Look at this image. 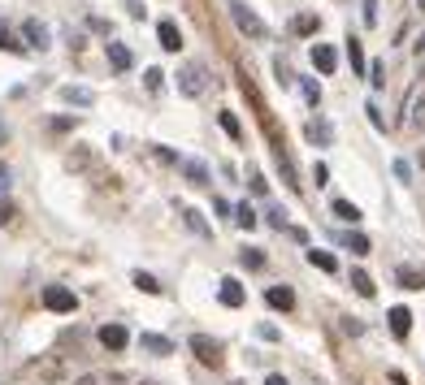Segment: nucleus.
I'll return each mask as SVG.
<instances>
[{
	"label": "nucleus",
	"instance_id": "obj_1",
	"mask_svg": "<svg viewBox=\"0 0 425 385\" xmlns=\"http://www.w3.org/2000/svg\"><path fill=\"white\" fill-rule=\"evenodd\" d=\"M230 22H235L247 39H265V35H270V26H265V22L243 5V0H230Z\"/></svg>",
	"mask_w": 425,
	"mask_h": 385
},
{
	"label": "nucleus",
	"instance_id": "obj_2",
	"mask_svg": "<svg viewBox=\"0 0 425 385\" xmlns=\"http://www.w3.org/2000/svg\"><path fill=\"white\" fill-rule=\"evenodd\" d=\"M43 307L48 312H57V316H70L78 307V295L70 286H43Z\"/></svg>",
	"mask_w": 425,
	"mask_h": 385
},
{
	"label": "nucleus",
	"instance_id": "obj_3",
	"mask_svg": "<svg viewBox=\"0 0 425 385\" xmlns=\"http://www.w3.org/2000/svg\"><path fill=\"white\" fill-rule=\"evenodd\" d=\"M204 87H208L204 65H195V61H191V65H183V70H178V91H183V95H191V100H195V95H204Z\"/></svg>",
	"mask_w": 425,
	"mask_h": 385
},
{
	"label": "nucleus",
	"instance_id": "obj_4",
	"mask_svg": "<svg viewBox=\"0 0 425 385\" xmlns=\"http://www.w3.org/2000/svg\"><path fill=\"white\" fill-rule=\"evenodd\" d=\"M191 351H195V359H200V364H208V368H217V364H222V342H217V338H208V334H191Z\"/></svg>",
	"mask_w": 425,
	"mask_h": 385
},
{
	"label": "nucleus",
	"instance_id": "obj_5",
	"mask_svg": "<svg viewBox=\"0 0 425 385\" xmlns=\"http://www.w3.org/2000/svg\"><path fill=\"white\" fill-rule=\"evenodd\" d=\"M126 342H130L126 325H118V320H113V325H104V329H100V347H104V351H122Z\"/></svg>",
	"mask_w": 425,
	"mask_h": 385
},
{
	"label": "nucleus",
	"instance_id": "obj_6",
	"mask_svg": "<svg viewBox=\"0 0 425 385\" xmlns=\"http://www.w3.org/2000/svg\"><path fill=\"white\" fill-rule=\"evenodd\" d=\"M312 65L322 70V74H334V65H339V52H334L330 43H312Z\"/></svg>",
	"mask_w": 425,
	"mask_h": 385
},
{
	"label": "nucleus",
	"instance_id": "obj_7",
	"mask_svg": "<svg viewBox=\"0 0 425 385\" xmlns=\"http://www.w3.org/2000/svg\"><path fill=\"white\" fill-rule=\"evenodd\" d=\"M265 303L278 307V312H291L295 307V290L291 286H270V290H265Z\"/></svg>",
	"mask_w": 425,
	"mask_h": 385
},
{
	"label": "nucleus",
	"instance_id": "obj_8",
	"mask_svg": "<svg viewBox=\"0 0 425 385\" xmlns=\"http://www.w3.org/2000/svg\"><path fill=\"white\" fill-rule=\"evenodd\" d=\"M304 135H308V143H322V147H326V143L334 139V126H330L326 117H312V122L304 126Z\"/></svg>",
	"mask_w": 425,
	"mask_h": 385
},
{
	"label": "nucleus",
	"instance_id": "obj_9",
	"mask_svg": "<svg viewBox=\"0 0 425 385\" xmlns=\"http://www.w3.org/2000/svg\"><path fill=\"white\" fill-rule=\"evenodd\" d=\"M217 299H222L226 307H243V286H239L235 278H222V282H217Z\"/></svg>",
	"mask_w": 425,
	"mask_h": 385
},
{
	"label": "nucleus",
	"instance_id": "obj_10",
	"mask_svg": "<svg viewBox=\"0 0 425 385\" xmlns=\"http://www.w3.org/2000/svg\"><path fill=\"white\" fill-rule=\"evenodd\" d=\"M386 320H391V334H395V338H408V334H412V312H408V307H391Z\"/></svg>",
	"mask_w": 425,
	"mask_h": 385
},
{
	"label": "nucleus",
	"instance_id": "obj_11",
	"mask_svg": "<svg viewBox=\"0 0 425 385\" xmlns=\"http://www.w3.org/2000/svg\"><path fill=\"white\" fill-rule=\"evenodd\" d=\"M104 52H109V65H113V70H122V74L135 65V57H130V48H126V43H104Z\"/></svg>",
	"mask_w": 425,
	"mask_h": 385
},
{
	"label": "nucleus",
	"instance_id": "obj_12",
	"mask_svg": "<svg viewBox=\"0 0 425 385\" xmlns=\"http://www.w3.org/2000/svg\"><path fill=\"white\" fill-rule=\"evenodd\" d=\"M274 160H278V174H282V182H287L291 191H299V178H295V164H291V156L282 152V143L274 147Z\"/></svg>",
	"mask_w": 425,
	"mask_h": 385
},
{
	"label": "nucleus",
	"instance_id": "obj_13",
	"mask_svg": "<svg viewBox=\"0 0 425 385\" xmlns=\"http://www.w3.org/2000/svg\"><path fill=\"white\" fill-rule=\"evenodd\" d=\"M156 39H161L165 52H178V48H183V31H178L174 22H161V26H156Z\"/></svg>",
	"mask_w": 425,
	"mask_h": 385
},
{
	"label": "nucleus",
	"instance_id": "obj_14",
	"mask_svg": "<svg viewBox=\"0 0 425 385\" xmlns=\"http://www.w3.org/2000/svg\"><path fill=\"white\" fill-rule=\"evenodd\" d=\"M395 278H399L404 290H425V268H408V264H399Z\"/></svg>",
	"mask_w": 425,
	"mask_h": 385
},
{
	"label": "nucleus",
	"instance_id": "obj_15",
	"mask_svg": "<svg viewBox=\"0 0 425 385\" xmlns=\"http://www.w3.org/2000/svg\"><path fill=\"white\" fill-rule=\"evenodd\" d=\"M139 347H143V351H152V355H174V342H170V338H161V334H139Z\"/></svg>",
	"mask_w": 425,
	"mask_h": 385
},
{
	"label": "nucleus",
	"instance_id": "obj_16",
	"mask_svg": "<svg viewBox=\"0 0 425 385\" xmlns=\"http://www.w3.org/2000/svg\"><path fill=\"white\" fill-rule=\"evenodd\" d=\"M308 264H312V268H322V273H339V260H334L330 251H322V247H312V251H308Z\"/></svg>",
	"mask_w": 425,
	"mask_h": 385
},
{
	"label": "nucleus",
	"instance_id": "obj_17",
	"mask_svg": "<svg viewBox=\"0 0 425 385\" xmlns=\"http://www.w3.org/2000/svg\"><path fill=\"white\" fill-rule=\"evenodd\" d=\"M352 290L360 295V299H374V278H369V273H360V268H352Z\"/></svg>",
	"mask_w": 425,
	"mask_h": 385
},
{
	"label": "nucleus",
	"instance_id": "obj_18",
	"mask_svg": "<svg viewBox=\"0 0 425 385\" xmlns=\"http://www.w3.org/2000/svg\"><path fill=\"white\" fill-rule=\"evenodd\" d=\"M22 31H26V43H31V48H48V26H43V22H35V18H31Z\"/></svg>",
	"mask_w": 425,
	"mask_h": 385
},
{
	"label": "nucleus",
	"instance_id": "obj_19",
	"mask_svg": "<svg viewBox=\"0 0 425 385\" xmlns=\"http://www.w3.org/2000/svg\"><path fill=\"white\" fill-rule=\"evenodd\" d=\"M256 221H260V216H256V208H252V204H239V208H235V226L256 230Z\"/></svg>",
	"mask_w": 425,
	"mask_h": 385
},
{
	"label": "nucleus",
	"instance_id": "obj_20",
	"mask_svg": "<svg viewBox=\"0 0 425 385\" xmlns=\"http://www.w3.org/2000/svg\"><path fill=\"white\" fill-rule=\"evenodd\" d=\"M61 100H66V104H91L96 91H87V87H61Z\"/></svg>",
	"mask_w": 425,
	"mask_h": 385
},
{
	"label": "nucleus",
	"instance_id": "obj_21",
	"mask_svg": "<svg viewBox=\"0 0 425 385\" xmlns=\"http://www.w3.org/2000/svg\"><path fill=\"white\" fill-rule=\"evenodd\" d=\"M183 174H187L195 186H204V182H208V169H204V160H183Z\"/></svg>",
	"mask_w": 425,
	"mask_h": 385
},
{
	"label": "nucleus",
	"instance_id": "obj_22",
	"mask_svg": "<svg viewBox=\"0 0 425 385\" xmlns=\"http://www.w3.org/2000/svg\"><path fill=\"white\" fill-rule=\"evenodd\" d=\"M347 61H352V70H356V74H364V70H369V65H364V52H360V39H356V35L347 39Z\"/></svg>",
	"mask_w": 425,
	"mask_h": 385
},
{
	"label": "nucleus",
	"instance_id": "obj_23",
	"mask_svg": "<svg viewBox=\"0 0 425 385\" xmlns=\"http://www.w3.org/2000/svg\"><path fill=\"white\" fill-rule=\"evenodd\" d=\"M130 282H135V286H139L143 295H161V282H156V278H152V273H143V268L135 273V278H130Z\"/></svg>",
	"mask_w": 425,
	"mask_h": 385
},
{
	"label": "nucleus",
	"instance_id": "obj_24",
	"mask_svg": "<svg viewBox=\"0 0 425 385\" xmlns=\"http://www.w3.org/2000/svg\"><path fill=\"white\" fill-rule=\"evenodd\" d=\"M0 48H5V52H26V43H18V35L5 26V18H0Z\"/></svg>",
	"mask_w": 425,
	"mask_h": 385
},
{
	"label": "nucleus",
	"instance_id": "obj_25",
	"mask_svg": "<svg viewBox=\"0 0 425 385\" xmlns=\"http://www.w3.org/2000/svg\"><path fill=\"white\" fill-rule=\"evenodd\" d=\"M334 216H343V221L356 226V221H360V208H356L352 199H334Z\"/></svg>",
	"mask_w": 425,
	"mask_h": 385
},
{
	"label": "nucleus",
	"instance_id": "obj_26",
	"mask_svg": "<svg viewBox=\"0 0 425 385\" xmlns=\"http://www.w3.org/2000/svg\"><path fill=\"white\" fill-rule=\"evenodd\" d=\"M317 26H322V22H317V14H299V18L291 22V31H295V35H312Z\"/></svg>",
	"mask_w": 425,
	"mask_h": 385
},
{
	"label": "nucleus",
	"instance_id": "obj_27",
	"mask_svg": "<svg viewBox=\"0 0 425 385\" xmlns=\"http://www.w3.org/2000/svg\"><path fill=\"white\" fill-rule=\"evenodd\" d=\"M87 164H91V152H87V147H74V152L66 156V169H87Z\"/></svg>",
	"mask_w": 425,
	"mask_h": 385
},
{
	"label": "nucleus",
	"instance_id": "obj_28",
	"mask_svg": "<svg viewBox=\"0 0 425 385\" xmlns=\"http://www.w3.org/2000/svg\"><path fill=\"white\" fill-rule=\"evenodd\" d=\"M217 122H222V130H226L230 139H243V126H239V117H235V113H217Z\"/></svg>",
	"mask_w": 425,
	"mask_h": 385
},
{
	"label": "nucleus",
	"instance_id": "obj_29",
	"mask_svg": "<svg viewBox=\"0 0 425 385\" xmlns=\"http://www.w3.org/2000/svg\"><path fill=\"white\" fill-rule=\"evenodd\" d=\"M239 260H243L247 268H265V251H260V247H247V251H239Z\"/></svg>",
	"mask_w": 425,
	"mask_h": 385
},
{
	"label": "nucleus",
	"instance_id": "obj_30",
	"mask_svg": "<svg viewBox=\"0 0 425 385\" xmlns=\"http://www.w3.org/2000/svg\"><path fill=\"white\" fill-rule=\"evenodd\" d=\"M408 126H412V130H425V95L412 104V117H408Z\"/></svg>",
	"mask_w": 425,
	"mask_h": 385
},
{
	"label": "nucleus",
	"instance_id": "obj_31",
	"mask_svg": "<svg viewBox=\"0 0 425 385\" xmlns=\"http://www.w3.org/2000/svg\"><path fill=\"white\" fill-rule=\"evenodd\" d=\"M347 247H352V255H369V238L364 234H347Z\"/></svg>",
	"mask_w": 425,
	"mask_h": 385
},
{
	"label": "nucleus",
	"instance_id": "obj_32",
	"mask_svg": "<svg viewBox=\"0 0 425 385\" xmlns=\"http://www.w3.org/2000/svg\"><path fill=\"white\" fill-rule=\"evenodd\" d=\"M299 87H304V100H308V104H322V87H317L312 78H304Z\"/></svg>",
	"mask_w": 425,
	"mask_h": 385
},
{
	"label": "nucleus",
	"instance_id": "obj_33",
	"mask_svg": "<svg viewBox=\"0 0 425 385\" xmlns=\"http://www.w3.org/2000/svg\"><path fill=\"white\" fill-rule=\"evenodd\" d=\"M369 83H374V87H382V83H386V65H382V61L369 65Z\"/></svg>",
	"mask_w": 425,
	"mask_h": 385
},
{
	"label": "nucleus",
	"instance_id": "obj_34",
	"mask_svg": "<svg viewBox=\"0 0 425 385\" xmlns=\"http://www.w3.org/2000/svg\"><path fill=\"white\" fill-rule=\"evenodd\" d=\"M364 113H369V122H374V130H386V117H382V108H378V104H369Z\"/></svg>",
	"mask_w": 425,
	"mask_h": 385
},
{
	"label": "nucleus",
	"instance_id": "obj_35",
	"mask_svg": "<svg viewBox=\"0 0 425 385\" xmlns=\"http://www.w3.org/2000/svg\"><path fill=\"white\" fill-rule=\"evenodd\" d=\"M247 186H252V195H265V191H270V182H265V178H260L256 169L247 174Z\"/></svg>",
	"mask_w": 425,
	"mask_h": 385
},
{
	"label": "nucleus",
	"instance_id": "obj_36",
	"mask_svg": "<svg viewBox=\"0 0 425 385\" xmlns=\"http://www.w3.org/2000/svg\"><path fill=\"white\" fill-rule=\"evenodd\" d=\"M14 216H18V208H14L9 199H0V226H9V221H14Z\"/></svg>",
	"mask_w": 425,
	"mask_h": 385
},
{
	"label": "nucleus",
	"instance_id": "obj_37",
	"mask_svg": "<svg viewBox=\"0 0 425 385\" xmlns=\"http://www.w3.org/2000/svg\"><path fill=\"white\" fill-rule=\"evenodd\" d=\"M183 216H187V226H191V230H195V234H208V226H204V221H200V212H191V208H187V212H183Z\"/></svg>",
	"mask_w": 425,
	"mask_h": 385
},
{
	"label": "nucleus",
	"instance_id": "obj_38",
	"mask_svg": "<svg viewBox=\"0 0 425 385\" xmlns=\"http://www.w3.org/2000/svg\"><path fill=\"white\" fill-rule=\"evenodd\" d=\"M364 22L378 26V0H364Z\"/></svg>",
	"mask_w": 425,
	"mask_h": 385
},
{
	"label": "nucleus",
	"instance_id": "obj_39",
	"mask_svg": "<svg viewBox=\"0 0 425 385\" xmlns=\"http://www.w3.org/2000/svg\"><path fill=\"white\" fill-rule=\"evenodd\" d=\"M343 334H347V338H356V334H364V325L352 316V320H343Z\"/></svg>",
	"mask_w": 425,
	"mask_h": 385
},
{
	"label": "nucleus",
	"instance_id": "obj_40",
	"mask_svg": "<svg viewBox=\"0 0 425 385\" xmlns=\"http://www.w3.org/2000/svg\"><path fill=\"white\" fill-rule=\"evenodd\" d=\"M395 178H399V182L412 178V164H408V160H395Z\"/></svg>",
	"mask_w": 425,
	"mask_h": 385
},
{
	"label": "nucleus",
	"instance_id": "obj_41",
	"mask_svg": "<svg viewBox=\"0 0 425 385\" xmlns=\"http://www.w3.org/2000/svg\"><path fill=\"white\" fill-rule=\"evenodd\" d=\"M326 178H330L326 164H312V182H317V186H326Z\"/></svg>",
	"mask_w": 425,
	"mask_h": 385
},
{
	"label": "nucleus",
	"instance_id": "obj_42",
	"mask_svg": "<svg viewBox=\"0 0 425 385\" xmlns=\"http://www.w3.org/2000/svg\"><path fill=\"white\" fill-rule=\"evenodd\" d=\"M161 78H165L161 70H148V91H161Z\"/></svg>",
	"mask_w": 425,
	"mask_h": 385
},
{
	"label": "nucleus",
	"instance_id": "obj_43",
	"mask_svg": "<svg viewBox=\"0 0 425 385\" xmlns=\"http://www.w3.org/2000/svg\"><path fill=\"white\" fill-rule=\"evenodd\" d=\"M43 376H48V381H57V376H61V364H57V359H48V364H43Z\"/></svg>",
	"mask_w": 425,
	"mask_h": 385
},
{
	"label": "nucleus",
	"instance_id": "obj_44",
	"mask_svg": "<svg viewBox=\"0 0 425 385\" xmlns=\"http://www.w3.org/2000/svg\"><path fill=\"white\" fill-rule=\"evenodd\" d=\"M0 191H9V164L0 160Z\"/></svg>",
	"mask_w": 425,
	"mask_h": 385
},
{
	"label": "nucleus",
	"instance_id": "obj_45",
	"mask_svg": "<svg viewBox=\"0 0 425 385\" xmlns=\"http://www.w3.org/2000/svg\"><path fill=\"white\" fill-rule=\"evenodd\" d=\"M265 385H291L287 376H278V372H270V381H265Z\"/></svg>",
	"mask_w": 425,
	"mask_h": 385
},
{
	"label": "nucleus",
	"instance_id": "obj_46",
	"mask_svg": "<svg viewBox=\"0 0 425 385\" xmlns=\"http://www.w3.org/2000/svg\"><path fill=\"white\" fill-rule=\"evenodd\" d=\"M74 385H100V381H96V376H91V372H87V376H78V381H74Z\"/></svg>",
	"mask_w": 425,
	"mask_h": 385
},
{
	"label": "nucleus",
	"instance_id": "obj_47",
	"mask_svg": "<svg viewBox=\"0 0 425 385\" xmlns=\"http://www.w3.org/2000/svg\"><path fill=\"white\" fill-rule=\"evenodd\" d=\"M412 48H416V57H425V35H421V39H416Z\"/></svg>",
	"mask_w": 425,
	"mask_h": 385
},
{
	"label": "nucleus",
	"instance_id": "obj_48",
	"mask_svg": "<svg viewBox=\"0 0 425 385\" xmlns=\"http://www.w3.org/2000/svg\"><path fill=\"white\" fill-rule=\"evenodd\" d=\"M0 143H5V126H0Z\"/></svg>",
	"mask_w": 425,
	"mask_h": 385
},
{
	"label": "nucleus",
	"instance_id": "obj_49",
	"mask_svg": "<svg viewBox=\"0 0 425 385\" xmlns=\"http://www.w3.org/2000/svg\"><path fill=\"white\" fill-rule=\"evenodd\" d=\"M416 9H425V0H416Z\"/></svg>",
	"mask_w": 425,
	"mask_h": 385
},
{
	"label": "nucleus",
	"instance_id": "obj_50",
	"mask_svg": "<svg viewBox=\"0 0 425 385\" xmlns=\"http://www.w3.org/2000/svg\"><path fill=\"white\" fill-rule=\"evenodd\" d=\"M421 169H425V152H421Z\"/></svg>",
	"mask_w": 425,
	"mask_h": 385
},
{
	"label": "nucleus",
	"instance_id": "obj_51",
	"mask_svg": "<svg viewBox=\"0 0 425 385\" xmlns=\"http://www.w3.org/2000/svg\"><path fill=\"white\" fill-rule=\"evenodd\" d=\"M143 385H152V381H143Z\"/></svg>",
	"mask_w": 425,
	"mask_h": 385
}]
</instances>
